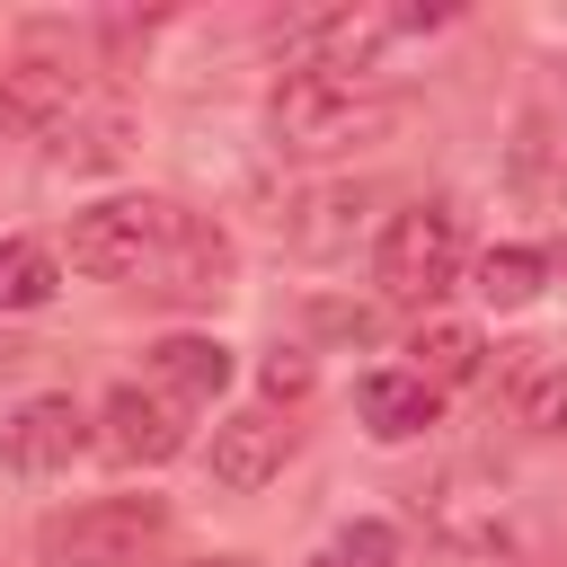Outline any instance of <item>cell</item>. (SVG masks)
I'll return each mask as SVG.
<instances>
[{
	"label": "cell",
	"instance_id": "obj_1",
	"mask_svg": "<svg viewBox=\"0 0 567 567\" xmlns=\"http://www.w3.org/2000/svg\"><path fill=\"white\" fill-rule=\"evenodd\" d=\"M408 124V97L381 80H337V71H284L266 97V133L284 159H346L363 142H390Z\"/></svg>",
	"mask_w": 567,
	"mask_h": 567
},
{
	"label": "cell",
	"instance_id": "obj_2",
	"mask_svg": "<svg viewBox=\"0 0 567 567\" xmlns=\"http://www.w3.org/2000/svg\"><path fill=\"white\" fill-rule=\"evenodd\" d=\"M177 221H186V204H168V195H106V204L71 213L62 257L89 284H151L168 239H177Z\"/></svg>",
	"mask_w": 567,
	"mask_h": 567
},
{
	"label": "cell",
	"instance_id": "obj_3",
	"mask_svg": "<svg viewBox=\"0 0 567 567\" xmlns=\"http://www.w3.org/2000/svg\"><path fill=\"white\" fill-rule=\"evenodd\" d=\"M470 275V248H461V213L452 204H408L381 221V248H372V284L408 310L443 301L452 284Z\"/></svg>",
	"mask_w": 567,
	"mask_h": 567
},
{
	"label": "cell",
	"instance_id": "obj_4",
	"mask_svg": "<svg viewBox=\"0 0 567 567\" xmlns=\"http://www.w3.org/2000/svg\"><path fill=\"white\" fill-rule=\"evenodd\" d=\"M408 27H443V9H319V18H292L284 44H292V71L372 80V62H381Z\"/></svg>",
	"mask_w": 567,
	"mask_h": 567
},
{
	"label": "cell",
	"instance_id": "obj_5",
	"mask_svg": "<svg viewBox=\"0 0 567 567\" xmlns=\"http://www.w3.org/2000/svg\"><path fill=\"white\" fill-rule=\"evenodd\" d=\"M159 532H168L159 496H89L62 523H44V549H53V567H142Z\"/></svg>",
	"mask_w": 567,
	"mask_h": 567
},
{
	"label": "cell",
	"instance_id": "obj_6",
	"mask_svg": "<svg viewBox=\"0 0 567 567\" xmlns=\"http://www.w3.org/2000/svg\"><path fill=\"white\" fill-rule=\"evenodd\" d=\"M89 443H97L115 470H159V461L186 452V408L159 399V390H142V381H115V390L97 399V416H89Z\"/></svg>",
	"mask_w": 567,
	"mask_h": 567
},
{
	"label": "cell",
	"instance_id": "obj_7",
	"mask_svg": "<svg viewBox=\"0 0 567 567\" xmlns=\"http://www.w3.org/2000/svg\"><path fill=\"white\" fill-rule=\"evenodd\" d=\"M80 452H89V408H80L71 390L18 399V408L0 416V461H9L18 478H53V470H71Z\"/></svg>",
	"mask_w": 567,
	"mask_h": 567
},
{
	"label": "cell",
	"instance_id": "obj_8",
	"mask_svg": "<svg viewBox=\"0 0 567 567\" xmlns=\"http://www.w3.org/2000/svg\"><path fill=\"white\" fill-rule=\"evenodd\" d=\"M89 106V71L62 62V53H27L0 71V133H27V142H53L71 115Z\"/></svg>",
	"mask_w": 567,
	"mask_h": 567
},
{
	"label": "cell",
	"instance_id": "obj_9",
	"mask_svg": "<svg viewBox=\"0 0 567 567\" xmlns=\"http://www.w3.org/2000/svg\"><path fill=\"white\" fill-rule=\"evenodd\" d=\"M496 408L523 434H567V354L549 346H496Z\"/></svg>",
	"mask_w": 567,
	"mask_h": 567
},
{
	"label": "cell",
	"instance_id": "obj_10",
	"mask_svg": "<svg viewBox=\"0 0 567 567\" xmlns=\"http://www.w3.org/2000/svg\"><path fill=\"white\" fill-rule=\"evenodd\" d=\"M213 487H230V496H248V487H266L284 461H292V425L275 416V408H239V416H221L213 425Z\"/></svg>",
	"mask_w": 567,
	"mask_h": 567
},
{
	"label": "cell",
	"instance_id": "obj_11",
	"mask_svg": "<svg viewBox=\"0 0 567 567\" xmlns=\"http://www.w3.org/2000/svg\"><path fill=\"white\" fill-rule=\"evenodd\" d=\"M230 239L213 230V221H177V239H168V257H159V275H151V292H168V301H213V292H230Z\"/></svg>",
	"mask_w": 567,
	"mask_h": 567
},
{
	"label": "cell",
	"instance_id": "obj_12",
	"mask_svg": "<svg viewBox=\"0 0 567 567\" xmlns=\"http://www.w3.org/2000/svg\"><path fill=\"white\" fill-rule=\"evenodd\" d=\"M142 372H151V390L159 399H221L230 390V346L221 337H159L151 354H142Z\"/></svg>",
	"mask_w": 567,
	"mask_h": 567
},
{
	"label": "cell",
	"instance_id": "obj_13",
	"mask_svg": "<svg viewBox=\"0 0 567 567\" xmlns=\"http://www.w3.org/2000/svg\"><path fill=\"white\" fill-rule=\"evenodd\" d=\"M434 399H443V390H425L408 363H390V372H363V390H354V408H363V425H372L381 443H408V434H425V425H434Z\"/></svg>",
	"mask_w": 567,
	"mask_h": 567
},
{
	"label": "cell",
	"instance_id": "obj_14",
	"mask_svg": "<svg viewBox=\"0 0 567 567\" xmlns=\"http://www.w3.org/2000/svg\"><path fill=\"white\" fill-rule=\"evenodd\" d=\"M408 372L425 381V390H461V381H478L487 372V337L470 328V319H425L416 337H408Z\"/></svg>",
	"mask_w": 567,
	"mask_h": 567
},
{
	"label": "cell",
	"instance_id": "obj_15",
	"mask_svg": "<svg viewBox=\"0 0 567 567\" xmlns=\"http://www.w3.org/2000/svg\"><path fill=\"white\" fill-rule=\"evenodd\" d=\"M540 284H549V257L540 248H487V257H470V292L487 301V310H532L540 301Z\"/></svg>",
	"mask_w": 567,
	"mask_h": 567
},
{
	"label": "cell",
	"instance_id": "obj_16",
	"mask_svg": "<svg viewBox=\"0 0 567 567\" xmlns=\"http://www.w3.org/2000/svg\"><path fill=\"white\" fill-rule=\"evenodd\" d=\"M62 284V257L44 239H0V310H44Z\"/></svg>",
	"mask_w": 567,
	"mask_h": 567
},
{
	"label": "cell",
	"instance_id": "obj_17",
	"mask_svg": "<svg viewBox=\"0 0 567 567\" xmlns=\"http://www.w3.org/2000/svg\"><path fill=\"white\" fill-rule=\"evenodd\" d=\"M44 151H53V159H71V168H106V159H124V106H97V97H89V106L44 142Z\"/></svg>",
	"mask_w": 567,
	"mask_h": 567
},
{
	"label": "cell",
	"instance_id": "obj_18",
	"mask_svg": "<svg viewBox=\"0 0 567 567\" xmlns=\"http://www.w3.org/2000/svg\"><path fill=\"white\" fill-rule=\"evenodd\" d=\"M363 204H372L363 186H319V195L301 204V213H319V221H301V230H292V248H346V239H354V221H363Z\"/></svg>",
	"mask_w": 567,
	"mask_h": 567
},
{
	"label": "cell",
	"instance_id": "obj_19",
	"mask_svg": "<svg viewBox=\"0 0 567 567\" xmlns=\"http://www.w3.org/2000/svg\"><path fill=\"white\" fill-rule=\"evenodd\" d=\"M310 567H399V532L390 523H337L310 549Z\"/></svg>",
	"mask_w": 567,
	"mask_h": 567
},
{
	"label": "cell",
	"instance_id": "obj_20",
	"mask_svg": "<svg viewBox=\"0 0 567 567\" xmlns=\"http://www.w3.org/2000/svg\"><path fill=\"white\" fill-rule=\"evenodd\" d=\"M257 381H266V399H284V408H292V399H310V381H319V372H310V354H301V346H275Z\"/></svg>",
	"mask_w": 567,
	"mask_h": 567
},
{
	"label": "cell",
	"instance_id": "obj_21",
	"mask_svg": "<svg viewBox=\"0 0 567 567\" xmlns=\"http://www.w3.org/2000/svg\"><path fill=\"white\" fill-rule=\"evenodd\" d=\"M195 567H239V558H195Z\"/></svg>",
	"mask_w": 567,
	"mask_h": 567
}]
</instances>
